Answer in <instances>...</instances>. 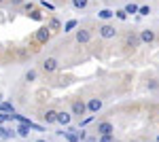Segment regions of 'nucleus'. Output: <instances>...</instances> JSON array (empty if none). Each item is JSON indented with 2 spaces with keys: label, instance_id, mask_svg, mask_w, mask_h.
I'll list each match as a JSON object with an SVG mask.
<instances>
[{
  "label": "nucleus",
  "instance_id": "7c9ffc66",
  "mask_svg": "<svg viewBox=\"0 0 159 142\" xmlns=\"http://www.w3.org/2000/svg\"><path fill=\"white\" fill-rule=\"evenodd\" d=\"M87 142H98V138H89V140H87Z\"/></svg>",
  "mask_w": 159,
  "mask_h": 142
},
{
  "label": "nucleus",
  "instance_id": "412c9836",
  "mask_svg": "<svg viewBox=\"0 0 159 142\" xmlns=\"http://www.w3.org/2000/svg\"><path fill=\"white\" fill-rule=\"evenodd\" d=\"M115 15H117L121 21H125V19H127V11H125V9H121V11H115Z\"/></svg>",
  "mask_w": 159,
  "mask_h": 142
},
{
  "label": "nucleus",
  "instance_id": "393cba45",
  "mask_svg": "<svg viewBox=\"0 0 159 142\" xmlns=\"http://www.w3.org/2000/svg\"><path fill=\"white\" fill-rule=\"evenodd\" d=\"M40 7H43V9H49V11H55V7H53L51 2H47V0H43V2H40Z\"/></svg>",
  "mask_w": 159,
  "mask_h": 142
},
{
  "label": "nucleus",
  "instance_id": "dca6fc26",
  "mask_svg": "<svg viewBox=\"0 0 159 142\" xmlns=\"http://www.w3.org/2000/svg\"><path fill=\"white\" fill-rule=\"evenodd\" d=\"M36 76H38L36 70H28V72H25V76H24V81H25V83H34Z\"/></svg>",
  "mask_w": 159,
  "mask_h": 142
},
{
  "label": "nucleus",
  "instance_id": "2eb2a0df",
  "mask_svg": "<svg viewBox=\"0 0 159 142\" xmlns=\"http://www.w3.org/2000/svg\"><path fill=\"white\" fill-rule=\"evenodd\" d=\"M100 19H110V17H115V11H110V9H102V11L98 13Z\"/></svg>",
  "mask_w": 159,
  "mask_h": 142
},
{
  "label": "nucleus",
  "instance_id": "423d86ee",
  "mask_svg": "<svg viewBox=\"0 0 159 142\" xmlns=\"http://www.w3.org/2000/svg\"><path fill=\"white\" fill-rule=\"evenodd\" d=\"M98 34L102 36L104 40H110V38H115V36L119 34V30H117L112 24H102V25L98 28Z\"/></svg>",
  "mask_w": 159,
  "mask_h": 142
},
{
  "label": "nucleus",
  "instance_id": "f8f14e48",
  "mask_svg": "<svg viewBox=\"0 0 159 142\" xmlns=\"http://www.w3.org/2000/svg\"><path fill=\"white\" fill-rule=\"evenodd\" d=\"M47 25H49V30L55 34V32H61V21L57 19V17H51L49 21H47Z\"/></svg>",
  "mask_w": 159,
  "mask_h": 142
},
{
  "label": "nucleus",
  "instance_id": "0eeeda50",
  "mask_svg": "<svg viewBox=\"0 0 159 142\" xmlns=\"http://www.w3.org/2000/svg\"><path fill=\"white\" fill-rule=\"evenodd\" d=\"M140 40H142V45H151V43H155V40H157V34H155V30H151V28H144V30H140Z\"/></svg>",
  "mask_w": 159,
  "mask_h": 142
},
{
  "label": "nucleus",
  "instance_id": "20e7f679",
  "mask_svg": "<svg viewBox=\"0 0 159 142\" xmlns=\"http://www.w3.org/2000/svg\"><path fill=\"white\" fill-rule=\"evenodd\" d=\"M70 112H72L74 117L83 119L87 112H89V110H87V102H83V100H72V104H70Z\"/></svg>",
  "mask_w": 159,
  "mask_h": 142
},
{
  "label": "nucleus",
  "instance_id": "f03ea898",
  "mask_svg": "<svg viewBox=\"0 0 159 142\" xmlns=\"http://www.w3.org/2000/svg\"><path fill=\"white\" fill-rule=\"evenodd\" d=\"M142 45V40H140V32H127L125 34V38H123V47H125V51H136V49Z\"/></svg>",
  "mask_w": 159,
  "mask_h": 142
},
{
  "label": "nucleus",
  "instance_id": "6ab92c4d",
  "mask_svg": "<svg viewBox=\"0 0 159 142\" xmlns=\"http://www.w3.org/2000/svg\"><path fill=\"white\" fill-rule=\"evenodd\" d=\"M79 25V21L76 19H70V21H66V25H64V32H70L72 28H76Z\"/></svg>",
  "mask_w": 159,
  "mask_h": 142
},
{
  "label": "nucleus",
  "instance_id": "a211bd4d",
  "mask_svg": "<svg viewBox=\"0 0 159 142\" xmlns=\"http://www.w3.org/2000/svg\"><path fill=\"white\" fill-rule=\"evenodd\" d=\"M89 4V0H72V7L74 9H85Z\"/></svg>",
  "mask_w": 159,
  "mask_h": 142
},
{
  "label": "nucleus",
  "instance_id": "473e14b6",
  "mask_svg": "<svg viewBox=\"0 0 159 142\" xmlns=\"http://www.w3.org/2000/svg\"><path fill=\"white\" fill-rule=\"evenodd\" d=\"M157 142H159V136H157Z\"/></svg>",
  "mask_w": 159,
  "mask_h": 142
},
{
  "label": "nucleus",
  "instance_id": "5701e85b",
  "mask_svg": "<svg viewBox=\"0 0 159 142\" xmlns=\"http://www.w3.org/2000/svg\"><path fill=\"white\" fill-rule=\"evenodd\" d=\"M138 9H140L138 4H127V7H125V11H127V13H138Z\"/></svg>",
  "mask_w": 159,
  "mask_h": 142
},
{
  "label": "nucleus",
  "instance_id": "a878e982",
  "mask_svg": "<svg viewBox=\"0 0 159 142\" xmlns=\"http://www.w3.org/2000/svg\"><path fill=\"white\" fill-rule=\"evenodd\" d=\"M9 119H11V112H4V110L0 112V123H4V121H9Z\"/></svg>",
  "mask_w": 159,
  "mask_h": 142
},
{
  "label": "nucleus",
  "instance_id": "9d476101",
  "mask_svg": "<svg viewBox=\"0 0 159 142\" xmlns=\"http://www.w3.org/2000/svg\"><path fill=\"white\" fill-rule=\"evenodd\" d=\"M100 108H102V100H100V98H89V100H87V110H89L91 115H96Z\"/></svg>",
  "mask_w": 159,
  "mask_h": 142
},
{
  "label": "nucleus",
  "instance_id": "c85d7f7f",
  "mask_svg": "<svg viewBox=\"0 0 159 142\" xmlns=\"http://www.w3.org/2000/svg\"><path fill=\"white\" fill-rule=\"evenodd\" d=\"M32 9H36V7H34V4H24V11H25V15H28V13L32 11Z\"/></svg>",
  "mask_w": 159,
  "mask_h": 142
},
{
  "label": "nucleus",
  "instance_id": "ddd939ff",
  "mask_svg": "<svg viewBox=\"0 0 159 142\" xmlns=\"http://www.w3.org/2000/svg\"><path fill=\"white\" fill-rule=\"evenodd\" d=\"M28 17H30V19H34V21H43V19H45V15H43L40 9H32V11L28 13Z\"/></svg>",
  "mask_w": 159,
  "mask_h": 142
},
{
  "label": "nucleus",
  "instance_id": "aec40b11",
  "mask_svg": "<svg viewBox=\"0 0 159 142\" xmlns=\"http://www.w3.org/2000/svg\"><path fill=\"white\" fill-rule=\"evenodd\" d=\"M0 110H4V112H15V108H13L9 102H0Z\"/></svg>",
  "mask_w": 159,
  "mask_h": 142
},
{
  "label": "nucleus",
  "instance_id": "f257e3e1",
  "mask_svg": "<svg viewBox=\"0 0 159 142\" xmlns=\"http://www.w3.org/2000/svg\"><path fill=\"white\" fill-rule=\"evenodd\" d=\"M51 32L49 30V25H40L36 32H34V36H32V40H34V45H38V47H43V45H47L51 40Z\"/></svg>",
  "mask_w": 159,
  "mask_h": 142
},
{
  "label": "nucleus",
  "instance_id": "4be33fe9",
  "mask_svg": "<svg viewBox=\"0 0 159 142\" xmlns=\"http://www.w3.org/2000/svg\"><path fill=\"white\" fill-rule=\"evenodd\" d=\"M98 142H115V136L112 134H106V136H100Z\"/></svg>",
  "mask_w": 159,
  "mask_h": 142
},
{
  "label": "nucleus",
  "instance_id": "bb28decb",
  "mask_svg": "<svg viewBox=\"0 0 159 142\" xmlns=\"http://www.w3.org/2000/svg\"><path fill=\"white\" fill-rule=\"evenodd\" d=\"M91 121H93V115H87V117H83L81 125H87V123H91Z\"/></svg>",
  "mask_w": 159,
  "mask_h": 142
},
{
  "label": "nucleus",
  "instance_id": "6e6552de",
  "mask_svg": "<svg viewBox=\"0 0 159 142\" xmlns=\"http://www.w3.org/2000/svg\"><path fill=\"white\" fill-rule=\"evenodd\" d=\"M96 131H98V136L115 134V125H112L110 121H100V123H98V127H96Z\"/></svg>",
  "mask_w": 159,
  "mask_h": 142
},
{
  "label": "nucleus",
  "instance_id": "7ed1b4c3",
  "mask_svg": "<svg viewBox=\"0 0 159 142\" xmlns=\"http://www.w3.org/2000/svg\"><path fill=\"white\" fill-rule=\"evenodd\" d=\"M40 68H43V72L45 74H53V72L60 70V59L53 57V55H49V57L43 59V64H40Z\"/></svg>",
  "mask_w": 159,
  "mask_h": 142
},
{
  "label": "nucleus",
  "instance_id": "c756f323",
  "mask_svg": "<svg viewBox=\"0 0 159 142\" xmlns=\"http://www.w3.org/2000/svg\"><path fill=\"white\" fill-rule=\"evenodd\" d=\"M21 2H24V0H11V4H15V7H19Z\"/></svg>",
  "mask_w": 159,
  "mask_h": 142
},
{
  "label": "nucleus",
  "instance_id": "b1692460",
  "mask_svg": "<svg viewBox=\"0 0 159 142\" xmlns=\"http://www.w3.org/2000/svg\"><path fill=\"white\" fill-rule=\"evenodd\" d=\"M147 87H148V89H157V87H159V81H157V79H151Z\"/></svg>",
  "mask_w": 159,
  "mask_h": 142
},
{
  "label": "nucleus",
  "instance_id": "9b49d317",
  "mask_svg": "<svg viewBox=\"0 0 159 142\" xmlns=\"http://www.w3.org/2000/svg\"><path fill=\"white\" fill-rule=\"evenodd\" d=\"M70 121H72V112H66V110H60V112H57V123H60V125L68 127Z\"/></svg>",
  "mask_w": 159,
  "mask_h": 142
},
{
  "label": "nucleus",
  "instance_id": "4468645a",
  "mask_svg": "<svg viewBox=\"0 0 159 142\" xmlns=\"http://www.w3.org/2000/svg\"><path fill=\"white\" fill-rule=\"evenodd\" d=\"M30 130H32V127H30L28 123H19V125H17V134H19V136H24V138L30 136Z\"/></svg>",
  "mask_w": 159,
  "mask_h": 142
},
{
  "label": "nucleus",
  "instance_id": "1a4fd4ad",
  "mask_svg": "<svg viewBox=\"0 0 159 142\" xmlns=\"http://www.w3.org/2000/svg\"><path fill=\"white\" fill-rule=\"evenodd\" d=\"M57 112H60V110H55V108H45V110H43V121H45L47 125L57 123Z\"/></svg>",
  "mask_w": 159,
  "mask_h": 142
},
{
  "label": "nucleus",
  "instance_id": "f3484780",
  "mask_svg": "<svg viewBox=\"0 0 159 142\" xmlns=\"http://www.w3.org/2000/svg\"><path fill=\"white\" fill-rule=\"evenodd\" d=\"M0 138H2V140H9V138H15V131H9V130H4V127L0 125Z\"/></svg>",
  "mask_w": 159,
  "mask_h": 142
},
{
  "label": "nucleus",
  "instance_id": "72a5a7b5",
  "mask_svg": "<svg viewBox=\"0 0 159 142\" xmlns=\"http://www.w3.org/2000/svg\"><path fill=\"white\" fill-rule=\"evenodd\" d=\"M0 2H4V0H0Z\"/></svg>",
  "mask_w": 159,
  "mask_h": 142
},
{
  "label": "nucleus",
  "instance_id": "cd10ccee",
  "mask_svg": "<svg viewBox=\"0 0 159 142\" xmlns=\"http://www.w3.org/2000/svg\"><path fill=\"white\" fill-rule=\"evenodd\" d=\"M138 13H140V15H148V13H151V7H140Z\"/></svg>",
  "mask_w": 159,
  "mask_h": 142
},
{
  "label": "nucleus",
  "instance_id": "2f4dec72",
  "mask_svg": "<svg viewBox=\"0 0 159 142\" xmlns=\"http://www.w3.org/2000/svg\"><path fill=\"white\" fill-rule=\"evenodd\" d=\"M36 142H47V140H36Z\"/></svg>",
  "mask_w": 159,
  "mask_h": 142
},
{
  "label": "nucleus",
  "instance_id": "39448f33",
  "mask_svg": "<svg viewBox=\"0 0 159 142\" xmlns=\"http://www.w3.org/2000/svg\"><path fill=\"white\" fill-rule=\"evenodd\" d=\"M91 38H93V32H91L89 28H79L76 34H74V40H76L79 45H89Z\"/></svg>",
  "mask_w": 159,
  "mask_h": 142
}]
</instances>
